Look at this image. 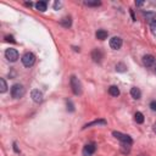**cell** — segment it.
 Here are the masks:
<instances>
[{"instance_id": "obj_1", "label": "cell", "mask_w": 156, "mask_h": 156, "mask_svg": "<svg viewBox=\"0 0 156 156\" xmlns=\"http://www.w3.org/2000/svg\"><path fill=\"white\" fill-rule=\"evenodd\" d=\"M70 84H71V89L74 95H81L82 94V84L79 82V79L76 76H71L70 78Z\"/></svg>"}, {"instance_id": "obj_2", "label": "cell", "mask_w": 156, "mask_h": 156, "mask_svg": "<svg viewBox=\"0 0 156 156\" xmlns=\"http://www.w3.org/2000/svg\"><path fill=\"white\" fill-rule=\"evenodd\" d=\"M24 88H23V85L22 84H14L12 85V88H11V95H12V98H15V99H20V98H22L23 95H24Z\"/></svg>"}, {"instance_id": "obj_3", "label": "cell", "mask_w": 156, "mask_h": 156, "mask_svg": "<svg viewBox=\"0 0 156 156\" xmlns=\"http://www.w3.org/2000/svg\"><path fill=\"white\" fill-rule=\"evenodd\" d=\"M21 61H22V63H23V66H26V67H32L33 65H34V62H35V55H34L33 53H26V54L22 56Z\"/></svg>"}, {"instance_id": "obj_4", "label": "cell", "mask_w": 156, "mask_h": 156, "mask_svg": "<svg viewBox=\"0 0 156 156\" xmlns=\"http://www.w3.org/2000/svg\"><path fill=\"white\" fill-rule=\"evenodd\" d=\"M112 135H113L116 139H118V140L122 143V144L132 145V143H133V140H132L131 137L127 135V134H123V133H121V132H112Z\"/></svg>"}, {"instance_id": "obj_5", "label": "cell", "mask_w": 156, "mask_h": 156, "mask_svg": "<svg viewBox=\"0 0 156 156\" xmlns=\"http://www.w3.org/2000/svg\"><path fill=\"white\" fill-rule=\"evenodd\" d=\"M5 57L10 61V62H15V61H17V59H18V53H17V50L16 49H7L6 51H5Z\"/></svg>"}, {"instance_id": "obj_6", "label": "cell", "mask_w": 156, "mask_h": 156, "mask_svg": "<svg viewBox=\"0 0 156 156\" xmlns=\"http://www.w3.org/2000/svg\"><path fill=\"white\" fill-rule=\"evenodd\" d=\"M122 43L123 42L120 37H113V38L110 39V48L113 49V50H118V49H121Z\"/></svg>"}, {"instance_id": "obj_7", "label": "cell", "mask_w": 156, "mask_h": 156, "mask_svg": "<svg viewBox=\"0 0 156 156\" xmlns=\"http://www.w3.org/2000/svg\"><path fill=\"white\" fill-rule=\"evenodd\" d=\"M96 150V145L94 144V143H90V144H87L84 145L83 148V155L84 156H92Z\"/></svg>"}, {"instance_id": "obj_8", "label": "cell", "mask_w": 156, "mask_h": 156, "mask_svg": "<svg viewBox=\"0 0 156 156\" xmlns=\"http://www.w3.org/2000/svg\"><path fill=\"white\" fill-rule=\"evenodd\" d=\"M31 96H32L34 102H42L43 101V93L39 89H33L32 93H31Z\"/></svg>"}, {"instance_id": "obj_9", "label": "cell", "mask_w": 156, "mask_h": 156, "mask_svg": "<svg viewBox=\"0 0 156 156\" xmlns=\"http://www.w3.org/2000/svg\"><path fill=\"white\" fill-rule=\"evenodd\" d=\"M102 57H104V54H102V51L100 49H94L92 51V59H93L94 62L100 63L101 60H102Z\"/></svg>"}, {"instance_id": "obj_10", "label": "cell", "mask_w": 156, "mask_h": 156, "mask_svg": "<svg viewBox=\"0 0 156 156\" xmlns=\"http://www.w3.org/2000/svg\"><path fill=\"white\" fill-rule=\"evenodd\" d=\"M143 63H144L146 67H151L155 65V57L152 55H144L143 56Z\"/></svg>"}, {"instance_id": "obj_11", "label": "cell", "mask_w": 156, "mask_h": 156, "mask_svg": "<svg viewBox=\"0 0 156 156\" xmlns=\"http://www.w3.org/2000/svg\"><path fill=\"white\" fill-rule=\"evenodd\" d=\"M107 35H109V33L105 29H99L95 33V37H96V39H99V40H105V39L107 38Z\"/></svg>"}, {"instance_id": "obj_12", "label": "cell", "mask_w": 156, "mask_h": 156, "mask_svg": "<svg viewBox=\"0 0 156 156\" xmlns=\"http://www.w3.org/2000/svg\"><path fill=\"white\" fill-rule=\"evenodd\" d=\"M131 95H132V98H133V99H135V100L140 99V96H141V92H140V89H139V88H137V87H133V88L131 89Z\"/></svg>"}, {"instance_id": "obj_13", "label": "cell", "mask_w": 156, "mask_h": 156, "mask_svg": "<svg viewBox=\"0 0 156 156\" xmlns=\"http://www.w3.org/2000/svg\"><path fill=\"white\" fill-rule=\"evenodd\" d=\"M109 94L112 95V96H118L120 95V89L117 88L116 85H111L109 88Z\"/></svg>"}, {"instance_id": "obj_14", "label": "cell", "mask_w": 156, "mask_h": 156, "mask_svg": "<svg viewBox=\"0 0 156 156\" xmlns=\"http://www.w3.org/2000/svg\"><path fill=\"white\" fill-rule=\"evenodd\" d=\"M35 7H37V10L44 12V11L48 9V4H46V1H38V3L35 4Z\"/></svg>"}, {"instance_id": "obj_15", "label": "cell", "mask_w": 156, "mask_h": 156, "mask_svg": "<svg viewBox=\"0 0 156 156\" xmlns=\"http://www.w3.org/2000/svg\"><path fill=\"white\" fill-rule=\"evenodd\" d=\"M134 120H135V122L139 123V124L144 123V115H143L141 112H135V115H134Z\"/></svg>"}, {"instance_id": "obj_16", "label": "cell", "mask_w": 156, "mask_h": 156, "mask_svg": "<svg viewBox=\"0 0 156 156\" xmlns=\"http://www.w3.org/2000/svg\"><path fill=\"white\" fill-rule=\"evenodd\" d=\"M144 16H145V17H146V20L149 21V23H151V22L156 21V14H155V12H145Z\"/></svg>"}, {"instance_id": "obj_17", "label": "cell", "mask_w": 156, "mask_h": 156, "mask_svg": "<svg viewBox=\"0 0 156 156\" xmlns=\"http://www.w3.org/2000/svg\"><path fill=\"white\" fill-rule=\"evenodd\" d=\"M60 23L63 26V27H70V26L72 24V20H71V17H65V18H62L60 21Z\"/></svg>"}, {"instance_id": "obj_18", "label": "cell", "mask_w": 156, "mask_h": 156, "mask_svg": "<svg viewBox=\"0 0 156 156\" xmlns=\"http://www.w3.org/2000/svg\"><path fill=\"white\" fill-rule=\"evenodd\" d=\"M116 71L117 72H126L127 71V66L123 62H118L116 65Z\"/></svg>"}, {"instance_id": "obj_19", "label": "cell", "mask_w": 156, "mask_h": 156, "mask_svg": "<svg viewBox=\"0 0 156 156\" xmlns=\"http://www.w3.org/2000/svg\"><path fill=\"white\" fill-rule=\"evenodd\" d=\"M107 122L105 121V120H98V121H94V122H90V123H88V124H85L83 128H88V127H90V126H93V124H106Z\"/></svg>"}, {"instance_id": "obj_20", "label": "cell", "mask_w": 156, "mask_h": 156, "mask_svg": "<svg viewBox=\"0 0 156 156\" xmlns=\"http://www.w3.org/2000/svg\"><path fill=\"white\" fill-rule=\"evenodd\" d=\"M0 84H1V88H0V93H5L7 90V84L5 82L4 78H0Z\"/></svg>"}, {"instance_id": "obj_21", "label": "cell", "mask_w": 156, "mask_h": 156, "mask_svg": "<svg viewBox=\"0 0 156 156\" xmlns=\"http://www.w3.org/2000/svg\"><path fill=\"white\" fill-rule=\"evenodd\" d=\"M84 5H87V6H99V5H101V3L98 1V0H95V1H84Z\"/></svg>"}, {"instance_id": "obj_22", "label": "cell", "mask_w": 156, "mask_h": 156, "mask_svg": "<svg viewBox=\"0 0 156 156\" xmlns=\"http://www.w3.org/2000/svg\"><path fill=\"white\" fill-rule=\"evenodd\" d=\"M67 111H70V112L74 111V106H73V104H72L71 100H67Z\"/></svg>"}, {"instance_id": "obj_23", "label": "cell", "mask_w": 156, "mask_h": 156, "mask_svg": "<svg viewBox=\"0 0 156 156\" xmlns=\"http://www.w3.org/2000/svg\"><path fill=\"white\" fill-rule=\"evenodd\" d=\"M150 29H151V33L154 35H156V21H154V22L150 23Z\"/></svg>"}, {"instance_id": "obj_24", "label": "cell", "mask_w": 156, "mask_h": 156, "mask_svg": "<svg viewBox=\"0 0 156 156\" xmlns=\"http://www.w3.org/2000/svg\"><path fill=\"white\" fill-rule=\"evenodd\" d=\"M5 39H6V42H11V43H16V40L14 39V37L12 35H6L5 37Z\"/></svg>"}, {"instance_id": "obj_25", "label": "cell", "mask_w": 156, "mask_h": 156, "mask_svg": "<svg viewBox=\"0 0 156 156\" xmlns=\"http://www.w3.org/2000/svg\"><path fill=\"white\" fill-rule=\"evenodd\" d=\"M150 109H151L152 111H156V100H152V101L150 102Z\"/></svg>"}, {"instance_id": "obj_26", "label": "cell", "mask_w": 156, "mask_h": 156, "mask_svg": "<svg viewBox=\"0 0 156 156\" xmlns=\"http://www.w3.org/2000/svg\"><path fill=\"white\" fill-rule=\"evenodd\" d=\"M60 6H61V3H59V1H56V3L54 4V7H55V9H57V7H60Z\"/></svg>"}, {"instance_id": "obj_27", "label": "cell", "mask_w": 156, "mask_h": 156, "mask_svg": "<svg viewBox=\"0 0 156 156\" xmlns=\"http://www.w3.org/2000/svg\"><path fill=\"white\" fill-rule=\"evenodd\" d=\"M14 150L16 151V152H18L20 150H18V148H17V145H16V143H14Z\"/></svg>"}, {"instance_id": "obj_28", "label": "cell", "mask_w": 156, "mask_h": 156, "mask_svg": "<svg viewBox=\"0 0 156 156\" xmlns=\"http://www.w3.org/2000/svg\"><path fill=\"white\" fill-rule=\"evenodd\" d=\"M131 15H132V18H133V21H135V16H134V12H133V10H131Z\"/></svg>"}, {"instance_id": "obj_29", "label": "cell", "mask_w": 156, "mask_h": 156, "mask_svg": "<svg viewBox=\"0 0 156 156\" xmlns=\"http://www.w3.org/2000/svg\"><path fill=\"white\" fill-rule=\"evenodd\" d=\"M135 4H137L138 6H141V5H144V3H143V1H137Z\"/></svg>"}, {"instance_id": "obj_30", "label": "cell", "mask_w": 156, "mask_h": 156, "mask_svg": "<svg viewBox=\"0 0 156 156\" xmlns=\"http://www.w3.org/2000/svg\"><path fill=\"white\" fill-rule=\"evenodd\" d=\"M24 5H26V6H29V7H31V6H32V5H33V4H32V3H31V1H29V3H26V4H24Z\"/></svg>"}, {"instance_id": "obj_31", "label": "cell", "mask_w": 156, "mask_h": 156, "mask_svg": "<svg viewBox=\"0 0 156 156\" xmlns=\"http://www.w3.org/2000/svg\"><path fill=\"white\" fill-rule=\"evenodd\" d=\"M155 132H156V126H155Z\"/></svg>"}, {"instance_id": "obj_32", "label": "cell", "mask_w": 156, "mask_h": 156, "mask_svg": "<svg viewBox=\"0 0 156 156\" xmlns=\"http://www.w3.org/2000/svg\"><path fill=\"white\" fill-rule=\"evenodd\" d=\"M155 73H156V67H155Z\"/></svg>"}]
</instances>
